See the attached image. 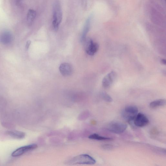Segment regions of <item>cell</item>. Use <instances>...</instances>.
I'll list each match as a JSON object with an SVG mask.
<instances>
[{"label":"cell","mask_w":166,"mask_h":166,"mask_svg":"<svg viewBox=\"0 0 166 166\" xmlns=\"http://www.w3.org/2000/svg\"><path fill=\"white\" fill-rule=\"evenodd\" d=\"M117 77L115 72L111 71L104 77L102 81V85L105 88L107 89L111 87Z\"/></svg>","instance_id":"cell-6"},{"label":"cell","mask_w":166,"mask_h":166,"mask_svg":"<svg viewBox=\"0 0 166 166\" xmlns=\"http://www.w3.org/2000/svg\"><path fill=\"white\" fill-rule=\"evenodd\" d=\"M36 12L33 9H30L27 15V21L29 25H31L36 17Z\"/></svg>","instance_id":"cell-12"},{"label":"cell","mask_w":166,"mask_h":166,"mask_svg":"<svg viewBox=\"0 0 166 166\" xmlns=\"http://www.w3.org/2000/svg\"><path fill=\"white\" fill-rule=\"evenodd\" d=\"M7 133L9 135L13 138L18 139H24L25 136V134L24 132L16 131H8Z\"/></svg>","instance_id":"cell-13"},{"label":"cell","mask_w":166,"mask_h":166,"mask_svg":"<svg viewBox=\"0 0 166 166\" xmlns=\"http://www.w3.org/2000/svg\"><path fill=\"white\" fill-rule=\"evenodd\" d=\"M31 43V42L30 41H28V42H27L26 45V49L27 50L29 48Z\"/></svg>","instance_id":"cell-18"},{"label":"cell","mask_w":166,"mask_h":166,"mask_svg":"<svg viewBox=\"0 0 166 166\" xmlns=\"http://www.w3.org/2000/svg\"><path fill=\"white\" fill-rule=\"evenodd\" d=\"M62 19V11L60 3L56 0L54 3L53 7L52 24L54 29H58Z\"/></svg>","instance_id":"cell-1"},{"label":"cell","mask_w":166,"mask_h":166,"mask_svg":"<svg viewBox=\"0 0 166 166\" xmlns=\"http://www.w3.org/2000/svg\"><path fill=\"white\" fill-rule=\"evenodd\" d=\"M89 138L91 139L95 140H111L112 138L101 136L97 134H94L89 137Z\"/></svg>","instance_id":"cell-15"},{"label":"cell","mask_w":166,"mask_h":166,"mask_svg":"<svg viewBox=\"0 0 166 166\" xmlns=\"http://www.w3.org/2000/svg\"><path fill=\"white\" fill-rule=\"evenodd\" d=\"M96 161L91 156L87 155H81L72 158L67 163L69 165L77 164L94 165Z\"/></svg>","instance_id":"cell-2"},{"label":"cell","mask_w":166,"mask_h":166,"mask_svg":"<svg viewBox=\"0 0 166 166\" xmlns=\"http://www.w3.org/2000/svg\"><path fill=\"white\" fill-rule=\"evenodd\" d=\"M161 62L163 64L165 65L166 64V60L165 59H162L161 60Z\"/></svg>","instance_id":"cell-19"},{"label":"cell","mask_w":166,"mask_h":166,"mask_svg":"<svg viewBox=\"0 0 166 166\" xmlns=\"http://www.w3.org/2000/svg\"><path fill=\"white\" fill-rule=\"evenodd\" d=\"M99 49L98 44L94 42L92 40H89L87 42L86 52L88 55L93 56L97 52Z\"/></svg>","instance_id":"cell-8"},{"label":"cell","mask_w":166,"mask_h":166,"mask_svg":"<svg viewBox=\"0 0 166 166\" xmlns=\"http://www.w3.org/2000/svg\"><path fill=\"white\" fill-rule=\"evenodd\" d=\"M138 108L137 107L133 106H128L126 107L123 111L122 116L129 122H132L138 114Z\"/></svg>","instance_id":"cell-3"},{"label":"cell","mask_w":166,"mask_h":166,"mask_svg":"<svg viewBox=\"0 0 166 166\" xmlns=\"http://www.w3.org/2000/svg\"><path fill=\"white\" fill-rule=\"evenodd\" d=\"M37 146L36 144H32L21 147L16 150L11 154L12 157H16L20 156L25 153L36 149Z\"/></svg>","instance_id":"cell-5"},{"label":"cell","mask_w":166,"mask_h":166,"mask_svg":"<svg viewBox=\"0 0 166 166\" xmlns=\"http://www.w3.org/2000/svg\"><path fill=\"white\" fill-rule=\"evenodd\" d=\"M133 122L136 127H142L147 125L149 123V121L145 115L139 113L137 114Z\"/></svg>","instance_id":"cell-7"},{"label":"cell","mask_w":166,"mask_h":166,"mask_svg":"<svg viewBox=\"0 0 166 166\" xmlns=\"http://www.w3.org/2000/svg\"><path fill=\"white\" fill-rule=\"evenodd\" d=\"M127 127V124L119 122L111 123L108 127V130L111 132L120 134L124 132Z\"/></svg>","instance_id":"cell-4"},{"label":"cell","mask_w":166,"mask_h":166,"mask_svg":"<svg viewBox=\"0 0 166 166\" xmlns=\"http://www.w3.org/2000/svg\"><path fill=\"white\" fill-rule=\"evenodd\" d=\"M102 148L106 150H110L113 148V146L110 145H104L102 146Z\"/></svg>","instance_id":"cell-17"},{"label":"cell","mask_w":166,"mask_h":166,"mask_svg":"<svg viewBox=\"0 0 166 166\" xmlns=\"http://www.w3.org/2000/svg\"><path fill=\"white\" fill-rule=\"evenodd\" d=\"M91 18V16H90L86 21L81 38L82 41H84L86 39V36L90 29Z\"/></svg>","instance_id":"cell-11"},{"label":"cell","mask_w":166,"mask_h":166,"mask_svg":"<svg viewBox=\"0 0 166 166\" xmlns=\"http://www.w3.org/2000/svg\"><path fill=\"white\" fill-rule=\"evenodd\" d=\"M102 97L106 101L108 102H112L113 99L106 92H103L102 94Z\"/></svg>","instance_id":"cell-16"},{"label":"cell","mask_w":166,"mask_h":166,"mask_svg":"<svg viewBox=\"0 0 166 166\" xmlns=\"http://www.w3.org/2000/svg\"><path fill=\"white\" fill-rule=\"evenodd\" d=\"M12 38L11 34L8 31L3 32L0 36V41L5 44H7L11 42Z\"/></svg>","instance_id":"cell-10"},{"label":"cell","mask_w":166,"mask_h":166,"mask_svg":"<svg viewBox=\"0 0 166 166\" xmlns=\"http://www.w3.org/2000/svg\"></svg>","instance_id":"cell-20"},{"label":"cell","mask_w":166,"mask_h":166,"mask_svg":"<svg viewBox=\"0 0 166 166\" xmlns=\"http://www.w3.org/2000/svg\"><path fill=\"white\" fill-rule=\"evenodd\" d=\"M166 104V100L165 99H160L152 101L150 104V107L151 108H155L159 107L164 106Z\"/></svg>","instance_id":"cell-14"},{"label":"cell","mask_w":166,"mask_h":166,"mask_svg":"<svg viewBox=\"0 0 166 166\" xmlns=\"http://www.w3.org/2000/svg\"><path fill=\"white\" fill-rule=\"evenodd\" d=\"M59 71L62 75L64 76H68L72 74L73 68L70 64L64 63L62 64L59 67Z\"/></svg>","instance_id":"cell-9"}]
</instances>
